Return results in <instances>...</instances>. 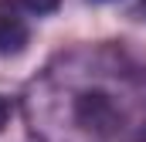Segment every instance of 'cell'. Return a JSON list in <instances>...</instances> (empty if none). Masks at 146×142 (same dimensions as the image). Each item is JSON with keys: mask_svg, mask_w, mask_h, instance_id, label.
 <instances>
[{"mask_svg": "<svg viewBox=\"0 0 146 142\" xmlns=\"http://www.w3.org/2000/svg\"><path fill=\"white\" fill-rule=\"evenodd\" d=\"M7 118H10V105H7V98H0V132H3Z\"/></svg>", "mask_w": 146, "mask_h": 142, "instance_id": "cell-3", "label": "cell"}, {"mask_svg": "<svg viewBox=\"0 0 146 142\" xmlns=\"http://www.w3.org/2000/svg\"><path fill=\"white\" fill-rule=\"evenodd\" d=\"M21 3H24L27 10H34V14H51L61 0H21Z\"/></svg>", "mask_w": 146, "mask_h": 142, "instance_id": "cell-2", "label": "cell"}, {"mask_svg": "<svg viewBox=\"0 0 146 142\" xmlns=\"http://www.w3.org/2000/svg\"><path fill=\"white\" fill-rule=\"evenodd\" d=\"M27 20L21 17L14 0H0V54H21L27 44Z\"/></svg>", "mask_w": 146, "mask_h": 142, "instance_id": "cell-1", "label": "cell"}]
</instances>
